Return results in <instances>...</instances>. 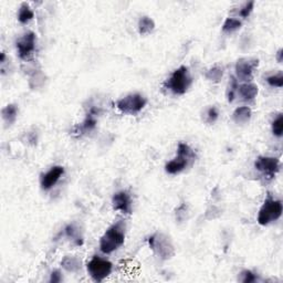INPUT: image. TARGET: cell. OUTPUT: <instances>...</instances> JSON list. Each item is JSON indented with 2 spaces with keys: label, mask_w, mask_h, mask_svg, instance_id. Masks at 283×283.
<instances>
[{
  "label": "cell",
  "mask_w": 283,
  "mask_h": 283,
  "mask_svg": "<svg viewBox=\"0 0 283 283\" xmlns=\"http://www.w3.org/2000/svg\"><path fill=\"white\" fill-rule=\"evenodd\" d=\"M125 222L118 220L105 230L100 239V250L104 254H111L124 245L125 242Z\"/></svg>",
  "instance_id": "cell-1"
},
{
  "label": "cell",
  "mask_w": 283,
  "mask_h": 283,
  "mask_svg": "<svg viewBox=\"0 0 283 283\" xmlns=\"http://www.w3.org/2000/svg\"><path fill=\"white\" fill-rule=\"evenodd\" d=\"M196 161V154L186 143H179L177 146L176 157L165 165V171L169 175H177L188 168Z\"/></svg>",
  "instance_id": "cell-2"
},
{
  "label": "cell",
  "mask_w": 283,
  "mask_h": 283,
  "mask_svg": "<svg viewBox=\"0 0 283 283\" xmlns=\"http://www.w3.org/2000/svg\"><path fill=\"white\" fill-rule=\"evenodd\" d=\"M193 84L189 69L185 66H181L173 71L170 77L164 83L165 87L175 95H184Z\"/></svg>",
  "instance_id": "cell-3"
},
{
  "label": "cell",
  "mask_w": 283,
  "mask_h": 283,
  "mask_svg": "<svg viewBox=\"0 0 283 283\" xmlns=\"http://www.w3.org/2000/svg\"><path fill=\"white\" fill-rule=\"evenodd\" d=\"M283 213L282 201L274 199L271 195L266 198L258 214V224L260 226H268L271 222L280 219Z\"/></svg>",
  "instance_id": "cell-4"
},
{
  "label": "cell",
  "mask_w": 283,
  "mask_h": 283,
  "mask_svg": "<svg viewBox=\"0 0 283 283\" xmlns=\"http://www.w3.org/2000/svg\"><path fill=\"white\" fill-rule=\"evenodd\" d=\"M150 248L162 260H168L175 254L174 245L164 233H154L147 239Z\"/></svg>",
  "instance_id": "cell-5"
},
{
  "label": "cell",
  "mask_w": 283,
  "mask_h": 283,
  "mask_svg": "<svg viewBox=\"0 0 283 283\" xmlns=\"http://www.w3.org/2000/svg\"><path fill=\"white\" fill-rule=\"evenodd\" d=\"M86 271L93 281L102 282L104 281L107 277H110V274L112 273L113 265L112 262L106 260V259L94 256L89 262H87Z\"/></svg>",
  "instance_id": "cell-6"
},
{
  "label": "cell",
  "mask_w": 283,
  "mask_h": 283,
  "mask_svg": "<svg viewBox=\"0 0 283 283\" xmlns=\"http://www.w3.org/2000/svg\"><path fill=\"white\" fill-rule=\"evenodd\" d=\"M147 104V99L141 93H131L119 99L117 102V107L123 114L135 115L144 110Z\"/></svg>",
  "instance_id": "cell-7"
},
{
  "label": "cell",
  "mask_w": 283,
  "mask_h": 283,
  "mask_svg": "<svg viewBox=\"0 0 283 283\" xmlns=\"http://www.w3.org/2000/svg\"><path fill=\"white\" fill-rule=\"evenodd\" d=\"M254 168L264 175L266 179L271 181L276 177L280 170V161L277 157L259 156L254 162Z\"/></svg>",
  "instance_id": "cell-8"
},
{
  "label": "cell",
  "mask_w": 283,
  "mask_h": 283,
  "mask_svg": "<svg viewBox=\"0 0 283 283\" xmlns=\"http://www.w3.org/2000/svg\"><path fill=\"white\" fill-rule=\"evenodd\" d=\"M259 66L258 59H240L238 60L234 67L236 78L239 81L244 83H250L253 79V72Z\"/></svg>",
  "instance_id": "cell-9"
},
{
  "label": "cell",
  "mask_w": 283,
  "mask_h": 283,
  "mask_svg": "<svg viewBox=\"0 0 283 283\" xmlns=\"http://www.w3.org/2000/svg\"><path fill=\"white\" fill-rule=\"evenodd\" d=\"M35 45H37V35L33 31H28L16 42L18 57L21 60H27L30 55L33 54Z\"/></svg>",
  "instance_id": "cell-10"
},
{
  "label": "cell",
  "mask_w": 283,
  "mask_h": 283,
  "mask_svg": "<svg viewBox=\"0 0 283 283\" xmlns=\"http://www.w3.org/2000/svg\"><path fill=\"white\" fill-rule=\"evenodd\" d=\"M112 206L114 210L119 211V213L124 215L132 214L133 202L129 191L121 190L115 193L112 197Z\"/></svg>",
  "instance_id": "cell-11"
},
{
  "label": "cell",
  "mask_w": 283,
  "mask_h": 283,
  "mask_svg": "<svg viewBox=\"0 0 283 283\" xmlns=\"http://www.w3.org/2000/svg\"><path fill=\"white\" fill-rule=\"evenodd\" d=\"M65 175V168L62 166H53L41 175L40 178V186L43 190H50L58 184V182Z\"/></svg>",
  "instance_id": "cell-12"
},
{
  "label": "cell",
  "mask_w": 283,
  "mask_h": 283,
  "mask_svg": "<svg viewBox=\"0 0 283 283\" xmlns=\"http://www.w3.org/2000/svg\"><path fill=\"white\" fill-rule=\"evenodd\" d=\"M100 113L99 109H95V107H91V110L89 111V113L86 114L85 118L83 119V122L81 123V125L75 126L73 129V132L77 135H83L89 132H92V131L97 127L98 125V118L97 117Z\"/></svg>",
  "instance_id": "cell-13"
},
{
  "label": "cell",
  "mask_w": 283,
  "mask_h": 283,
  "mask_svg": "<svg viewBox=\"0 0 283 283\" xmlns=\"http://www.w3.org/2000/svg\"><path fill=\"white\" fill-rule=\"evenodd\" d=\"M244 101H253L259 93V89L253 83H242L238 86V92Z\"/></svg>",
  "instance_id": "cell-14"
},
{
  "label": "cell",
  "mask_w": 283,
  "mask_h": 283,
  "mask_svg": "<svg viewBox=\"0 0 283 283\" xmlns=\"http://www.w3.org/2000/svg\"><path fill=\"white\" fill-rule=\"evenodd\" d=\"M251 117H252V111L249 106H239L233 113V122L238 125H242L248 123Z\"/></svg>",
  "instance_id": "cell-15"
},
{
  "label": "cell",
  "mask_w": 283,
  "mask_h": 283,
  "mask_svg": "<svg viewBox=\"0 0 283 283\" xmlns=\"http://www.w3.org/2000/svg\"><path fill=\"white\" fill-rule=\"evenodd\" d=\"M61 266L67 272L75 273L82 268L81 259L75 256H66L61 260Z\"/></svg>",
  "instance_id": "cell-16"
},
{
  "label": "cell",
  "mask_w": 283,
  "mask_h": 283,
  "mask_svg": "<svg viewBox=\"0 0 283 283\" xmlns=\"http://www.w3.org/2000/svg\"><path fill=\"white\" fill-rule=\"evenodd\" d=\"M18 113H19V110L17 105H15V104L6 105L1 110V117H2L3 122H5L7 125L14 124V123L16 122V119H17Z\"/></svg>",
  "instance_id": "cell-17"
},
{
  "label": "cell",
  "mask_w": 283,
  "mask_h": 283,
  "mask_svg": "<svg viewBox=\"0 0 283 283\" xmlns=\"http://www.w3.org/2000/svg\"><path fill=\"white\" fill-rule=\"evenodd\" d=\"M17 18L18 21L21 23V25H27V23H29L31 20L34 18V13L28 3L23 2L22 5L19 7Z\"/></svg>",
  "instance_id": "cell-18"
},
{
  "label": "cell",
  "mask_w": 283,
  "mask_h": 283,
  "mask_svg": "<svg viewBox=\"0 0 283 283\" xmlns=\"http://www.w3.org/2000/svg\"><path fill=\"white\" fill-rule=\"evenodd\" d=\"M137 27L139 34L146 35L153 33L155 29V22L153 19L149 17V16H143V17H141V19L138 20Z\"/></svg>",
  "instance_id": "cell-19"
},
{
  "label": "cell",
  "mask_w": 283,
  "mask_h": 283,
  "mask_svg": "<svg viewBox=\"0 0 283 283\" xmlns=\"http://www.w3.org/2000/svg\"><path fill=\"white\" fill-rule=\"evenodd\" d=\"M242 26V22L236 18H227L222 23V33H233L234 31L239 30Z\"/></svg>",
  "instance_id": "cell-20"
},
{
  "label": "cell",
  "mask_w": 283,
  "mask_h": 283,
  "mask_svg": "<svg viewBox=\"0 0 283 283\" xmlns=\"http://www.w3.org/2000/svg\"><path fill=\"white\" fill-rule=\"evenodd\" d=\"M224 72H225L224 67L220 66H215L207 71L205 77L208 81L218 83L222 79V77H224Z\"/></svg>",
  "instance_id": "cell-21"
},
{
  "label": "cell",
  "mask_w": 283,
  "mask_h": 283,
  "mask_svg": "<svg viewBox=\"0 0 283 283\" xmlns=\"http://www.w3.org/2000/svg\"><path fill=\"white\" fill-rule=\"evenodd\" d=\"M65 233L67 238L72 239L77 246H81L83 244V239L78 234V229L75 228L74 225H67L65 228Z\"/></svg>",
  "instance_id": "cell-22"
},
{
  "label": "cell",
  "mask_w": 283,
  "mask_h": 283,
  "mask_svg": "<svg viewBox=\"0 0 283 283\" xmlns=\"http://www.w3.org/2000/svg\"><path fill=\"white\" fill-rule=\"evenodd\" d=\"M271 130L274 136L282 137L283 135V115L282 113L278 114V117L273 119L272 124H271Z\"/></svg>",
  "instance_id": "cell-23"
},
{
  "label": "cell",
  "mask_w": 283,
  "mask_h": 283,
  "mask_svg": "<svg viewBox=\"0 0 283 283\" xmlns=\"http://www.w3.org/2000/svg\"><path fill=\"white\" fill-rule=\"evenodd\" d=\"M238 86H239L238 80L234 77H231L229 81L228 90H227V100H228L229 103H233L234 98H236L237 92H238Z\"/></svg>",
  "instance_id": "cell-24"
},
{
  "label": "cell",
  "mask_w": 283,
  "mask_h": 283,
  "mask_svg": "<svg viewBox=\"0 0 283 283\" xmlns=\"http://www.w3.org/2000/svg\"><path fill=\"white\" fill-rule=\"evenodd\" d=\"M219 118V111L216 106H210L205 111V122L207 124H214Z\"/></svg>",
  "instance_id": "cell-25"
},
{
  "label": "cell",
  "mask_w": 283,
  "mask_h": 283,
  "mask_svg": "<svg viewBox=\"0 0 283 283\" xmlns=\"http://www.w3.org/2000/svg\"><path fill=\"white\" fill-rule=\"evenodd\" d=\"M266 81L270 86L279 87V89H281V87L283 86V73L280 72L278 74L269 75V77H266Z\"/></svg>",
  "instance_id": "cell-26"
},
{
  "label": "cell",
  "mask_w": 283,
  "mask_h": 283,
  "mask_svg": "<svg viewBox=\"0 0 283 283\" xmlns=\"http://www.w3.org/2000/svg\"><path fill=\"white\" fill-rule=\"evenodd\" d=\"M240 281L244 283H253L258 281V276L252 271L245 270L240 273Z\"/></svg>",
  "instance_id": "cell-27"
},
{
  "label": "cell",
  "mask_w": 283,
  "mask_h": 283,
  "mask_svg": "<svg viewBox=\"0 0 283 283\" xmlns=\"http://www.w3.org/2000/svg\"><path fill=\"white\" fill-rule=\"evenodd\" d=\"M253 9H254V1L246 2L245 5L240 8V10H239V16H240L241 18L247 19L251 14H252Z\"/></svg>",
  "instance_id": "cell-28"
},
{
  "label": "cell",
  "mask_w": 283,
  "mask_h": 283,
  "mask_svg": "<svg viewBox=\"0 0 283 283\" xmlns=\"http://www.w3.org/2000/svg\"><path fill=\"white\" fill-rule=\"evenodd\" d=\"M63 280V277H62V273L60 270H53L52 272L50 274V279H49V282L50 283H60Z\"/></svg>",
  "instance_id": "cell-29"
},
{
  "label": "cell",
  "mask_w": 283,
  "mask_h": 283,
  "mask_svg": "<svg viewBox=\"0 0 283 283\" xmlns=\"http://www.w3.org/2000/svg\"><path fill=\"white\" fill-rule=\"evenodd\" d=\"M276 60L279 63L283 62V49H279L278 52L276 54Z\"/></svg>",
  "instance_id": "cell-30"
},
{
  "label": "cell",
  "mask_w": 283,
  "mask_h": 283,
  "mask_svg": "<svg viewBox=\"0 0 283 283\" xmlns=\"http://www.w3.org/2000/svg\"><path fill=\"white\" fill-rule=\"evenodd\" d=\"M5 61H6V53L1 52V54H0V65H3Z\"/></svg>",
  "instance_id": "cell-31"
}]
</instances>
